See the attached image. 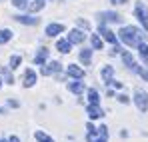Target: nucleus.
<instances>
[{
  "label": "nucleus",
  "mask_w": 148,
  "mask_h": 142,
  "mask_svg": "<svg viewBox=\"0 0 148 142\" xmlns=\"http://www.w3.org/2000/svg\"><path fill=\"white\" fill-rule=\"evenodd\" d=\"M88 102L90 104H100V94H98L96 88H90L88 90Z\"/></svg>",
  "instance_id": "nucleus-24"
},
{
  "label": "nucleus",
  "mask_w": 148,
  "mask_h": 142,
  "mask_svg": "<svg viewBox=\"0 0 148 142\" xmlns=\"http://www.w3.org/2000/svg\"><path fill=\"white\" fill-rule=\"evenodd\" d=\"M68 90L74 92V94H82V92H84V82H80V80H72V82H68Z\"/></svg>",
  "instance_id": "nucleus-17"
},
{
  "label": "nucleus",
  "mask_w": 148,
  "mask_h": 142,
  "mask_svg": "<svg viewBox=\"0 0 148 142\" xmlns=\"http://www.w3.org/2000/svg\"><path fill=\"white\" fill-rule=\"evenodd\" d=\"M96 130H98V134H100V136H102V138H106V136H108V128H106L104 124H102L100 128H96Z\"/></svg>",
  "instance_id": "nucleus-30"
},
{
  "label": "nucleus",
  "mask_w": 148,
  "mask_h": 142,
  "mask_svg": "<svg viewBox=\"0 0 148 142\" xmlns=\"http://www.w3.org/2000/svg\"><path fill=\"white\" fill-rule=\"evenodd\" d=\"M138 54H140L142 64L148 66V44H146V42H140V44H138Z\"/></svg>",
  "instance_id": "nucleus-20"
},
{
  "label": "nucleus",
  "mask_w": 148,
  "mask_h": 142,
  "mask_svg": "<svg viewBox=\"0 0 148 142\" xmlns=\"http://www.w3.org/2000/svg\"><path fill=\"white\" fill-rule=\"evenodd\" d=\"M110 2H112V4H126L128 0H110Z\"/></svg>",
  "instance_id": "nucleus-36"
},
{
  "label": "nucleus",
  "mask_w": 148,
  "mask_h": 142,
  "mask_svg": "<svg viewBox=\"0 0 148 142\" xmlns=\"http://www.w3.org/2000/svg\"><path fill=\"white\" fill-rule=\"evenodd\" d=\"M112 76H114V66H104V68H100V78H102L104 82H110Z\"/></svg>",
  "instance_id": "nucleus-19"
},
{
  "label": "nucleus",
  "mask_w": 148,
  "mask_h": 142,
  "mask_svg": "<svg viewBox=\"0 0 148 142\" xmlns=\"http://www.w3.org/2000/svg\"><path fill=\"white\" fill-rule=\"evenodd\" d=\"M12 6L20 10H28V0H12Z\"/></svg>",
  "instance_id": "nucleus-27"
},
{
  "label": "nucleus",
  "mask_w": 148,
  "mask_h": 142,
  "mask_svg": "<svg viewBox=\"0 0 148 142\" xmlns=\"http://www.w3.org/2000/svg\"><path fill=\"white\" fill-rule=\"evenodd\" d=\"M118 102H120V104H128V102H130V98H128L126 94H118Z\"/></svg>",
  "instance_id": "nucleus-32"
},
{
  "label": "nucleus",
  "mask_w": 148,
  "mask_h": 142,
  "mask_svg": "<svg viewBox=\"0 0 148 142\" xmlns=\"http://www.w3.org/2000/svg\"><path fill=\"white\" fill-rule=\"evenodd\" d=\"M92 50H94L92 46H90V48H82V50H80L78 58H80V62H82L84 66H88V64L92 62Z\"/></svg>",
  "instance_id": "nucleus-16"
},
{
  "label": "nucleus",
  "mask_w": 148,
  "mask_h": 142,
  "mask_svg": "<svg viewBox=\"0 0 148 142\" xmlns=\"http://www.w3.org/2000/svg\"><path fill=\"white\" fill-rule=\"evenodd\" d=\"M34 138H36L38 142H54V138L48 136L46 132H42V130H36V132H34Z\"/></svg>",
  "instance_id": "nucleus-25"
},
{
  "label": "nucleus",
  "mask_w": 148,
  "mask_h": 142,
  "mask_svg": "<svg viewBox=\"0 0 148 142\" xmlns=\"http://www.w3.org/2000/svg\"><path fill=\"white\" fill-rule=\"evenodd\" d=\"M86 112H88V118L90 120H98L104 116V110L100 108V104H88L86 106Z\"/></svg>",
  "instance_id": "nucleus-11"
},
{
  "label": "nucleus",
  "mask_w": 148,
  "mask_h": 142,
  "mask_svg": "<svg viewBox=\"0 0 148 142\" xmlns=\"http://www.w3.org/2000/svg\"><path fill=\"white\" fill-rule=\"evenodd\" d=\"M20 64H22V56H20V54H14V56H10V62H8V68H10V70H16V68H20Z\"/></svg>",
  "instance_id": "nucleus-22"
},
{
  "label": "nucleus",
  "mask_w": 148,
  "mask_h": 142,
  "mask_svg": "<svg viewBox=\"0 0 148 142\" xmlns=\"http://www.w3.org/2000/svg\"><path fill=\"white\" fill-rule=\"evenodd\" d=\"M144 28H138V26H122L120 28V32H118V40L126 44V46L130 48H138L140 42H144Z\"/></svg>",
  "instance_id": "nucleus-1"
},
{
  "label": "nucleus",
  "mask_w": 148,
  "mask_h": 142,
  "mask_svg": "<svg viewBox=\"0 0 148 142\" xmlns=\"http://www.w3.org/2000/svg\"><path fill=\"white\" fill-rule=\"evenodd\" d=\"M48 56H50V50L42 46L36 52V56H34V64H36V66H44V64L48 62Z\"/></svg>",
  "instance_id": "nucleus-10"
},
{
  "label": "nucleus",
  "mask_w": 148,
  "mask_h": 142,
  "mask_svg": "<svg viewBox=\"0 0 148 142\" xmlns=\"http://www.w3.org/2000/svg\"><path fill=\"white\" fill-rule=\"evenodd\" d=\"M62 70V64L58 62V60H52V62H46L42 68H40V74H44V76H50V74H56V72Z\"/></svg>",
  "instance_id": "nucleus-9"
},
{
  "label": "nucleus",
  "mask_w": 148,
  "mask_h": 142,
  "mask_svg": "<svg viewBox=\"0 0 148 142\" xmlns=\"http://www.w3.org/2000/svg\"><path fill=\"white\" fill-rule=\"evenodd\" d=\"M64 32V24L60 22H50L48 26H46V36H58V34H62Z\"/></svg>",
  "instance_id": "nucleus-14"
},
{
  "label": "nucleus",
  "mask_w": 148,
  "mask_h": 142,
  "mask_svg": "<svg viewBox=\"0 0 148 142\" xmlns=\"http://www.w3.org/2000/svg\"><path fill=\"white\" fill-rule=\"evenodd\" d=\"M124 50L120 46V42H116V44H112V54H122Z\"/></svg>",
  "instance_id": "nucleus-29"
},
{
  "label": "nucleus",
  "mask_w": 148,
  "mask_h": 142,
  "mask_svg": "<svg viewBox=\"0 0 148 142\" xmlns=\"http://www.w3.org/2000/svg\"><path fill=\"white\" fill-rule=\"evenodd\" d=\"M0 2H2V0H0Z\"/></svg>",
  "instance_id": "nucleus-39"
},
{
  "label": "nucleus",
  "mask_w": 148,
  "mask_h": 142,
  "mask_svg": "<svg viewBox=\"0 0 148 142\" xmlns=\"http://www.w3.org/2000/svg\"><path fill=\"white\" fill-rule=\"evenodd\" d=\"M56 50H58L60 54H68V52L72 50V42H70L68 38H60V40H56Z\"/></svg>",
  "instance_id": "nucleus-15"
},
{
  "label": "nucleus",
  "mask_w": 148,
  "mask_h": 142,
  "mask_svg": "<svg viewBox=\"0 0 148 142\" xmlns=\"http://www.w3.org/2000/svg\"><path fill=\"white\" fill-rule=\"evenodd\" d=\"M90 46L94 48V50H102L104 48V38L100 34H92L90 36Z\"/></svg>",
  "instance_id": "nucleus-18"
},
{
  "label": "nucleus",
  "mask_w": 148,
  "mask_h": 142,
  "mask_svg": "<svg viewBox=\"0 0 148 142\" xmlns=\"http://www.w3.org/2000/svg\"><path fill=\"white\" fill-rule=\"evenodd\" d=\"M8 106H10V108H18L20 102H18V100H8Z\"/></svg>",
  "instance_id": "nucleus-33"
},
{
  "label": "nucleus",
  "mask_w": 148,
  "mask_h": 142,
  "mask_svg": "<svg viewBox=\"0 0 148 142\" xmlns=\"http://www.w3.org/2000/svg\"><path fill=\"white\" fill-rule=\"evenodd\" d=\"M78 28L80 30H90V24L86 22V20H78Z\"/></svg>",
  "instance_id": "nucleus-31"
},
{
  "label": "nucleus",
  "mask_w": 148,
  "mask_h": 142,
  "mask_svg": "<svg viewBox=\"0 0 148 142\" xmlns=\"http://www.w3.org/2000/svg\"><path fill=\"white\" fill-rule=\"evenodd\" d=\"M0 86H2V78H0Z\"/></svg>",
  "instance_id": "nucleus-38"
},
{
  "label": "nucleus",
  "mask_w": 148,
  "mask_h": 142,
  "mask_svg": "<svg viewBox=\"0 0 148 142\" xmlns=\"http://www.w3.org/2000/svg\"><path fill=\"white\" fill-rule=\"evenodd\" d=\"M14 20L18 24H24V26H36L40 22V18H34V16H28V14H16Z\"/></svg>",
  "instance_id": "nucleus-13"
},
{
  "label": "nucleus",
  "mask_w": 148,
  "mask_h": 142,
  "mask_svg": "<svg viewBox=\"0 0 148 142\" xmlns=\"http://www.w3.org/2000/svg\"><path fill=\"white\" fill-rule=\"evenodd\" d=\"M66 38H68L72 44H82V42H84V38H86V34H84L80 28H74V30L68 32V36H66Z\"/></svg>",
  "instance_id": "nucleus-12"
},
{
  "label": "nucleus",
  "mask_w": 148,
  "mask_h": 142,
  "mask_svg": "<svg viewBox=\"0 0 148 142\" xmlns=\"http://www.w3.org/2000/svg\"><path fill=\"white\" fill-rule=\"evenodd\" d=\"M140 76H142V78L148 82V70H142V72H140Z\"/></svg>",
  "instance_id": "nucleus-35"
},
{
  "label": "nucleus",
  "mask_w": 148,
  "mask_h": 142,
  "mask_svg": "<svg viewBox=\"0 0 148 142\" xmlns=\"http://www.w3.org/2000/svg\"><path fill=\"white\" fill-rule=\"evenodd\" d=\"M12 40V30L10 28H2L0 30V44H6Z\"/></svg>",
  "instance_id": "nucleus-23"
},
{
  "label": "nucleus",
  "mask_w": 148,
  "mask_h": 142,
  "mask_svg": "<svg viewBox=\"0 0 148 142\" xmlns=\"http://www.w3.org/2000/svg\"><path fill=\"white\" fill-rule=\"evenodd\" d=\"M86 130H88V132H92V130H96V128H94V124H92V122H88V124H86Z\"/></svg>",
  "instance_id": "nucleus-34"
},
{
  "label": "nucleus",
  "mask_w": 148,
  "mask_h": 142,
  "mask_svg": "<svg viewBox=\"0 0 148 142\" xmlns=\"http://www.w3.org/2000/svg\"><path fill=\"white\" fill-rule=\"evenodd\" d=\"M0 74L4 76V80H6L8 84H14V78H12V74H10V70H8V68H4V66H0Z\"/></svg>",
  "instance_id": "nucleus-26"
},
{
  "label": "nucleus",
  "mask_w": 148,
  "mask_h": 142,
  "mask_svg": "<svg viewBox=\"0 0 148 142\" xmlns=\"http://www.w3.org/2000/svg\"><path fill=\"white\" fill-rule=\"evenodd\" d=\"M64 70H66V76H70L74 80H82L84 78V68L78 66V64H68Z\"/></svg>",
  "instance_id": "nucleus-8"
},
{
  "label": "nucleus",
  "mask_w": 148,
  "mask_h": 142,
  "mask_svg": "<svg viewBox=\"0 0 148 142\" xmlns=\"http://www.w3.org/2000/svg\"><path fill=\"white\" fill-rule=\"evenodd\" d=\"M132 102L136 104V108L140 112H146L148 110V92H144L142 88H136L134 90V96H132Z\"/></svg>",
  "instance_id": "nucleus-3"
},
{
  "label": "nucleus",
  "mask_w": 148,
  "mask_h": 142,
  "mask_svg": "<svg viewBox=\"0 0 148 142\" xmlns=\"http://www.w3.org/2000/svg\"><path fill=\"white\" fill-rule=\"evenodd\" d=\"M132 14H134V18H138V22L140 26L144 28L148 32V6L142 2V0H138L136 4H134V10H132Z\"/></svg>",
  "instance_id": "nucleus-2"
},
{
  "label": "nucleus",
  "mask_w": 148,
  "mask_h": 142,
  "mask_svg": "<svg viewBox=\"0 0 148 142\" xmlns=\"http://www.w3.org/2000/svg\"><path fill=\"white\" fill-rule=\"evenodd\" d=\"M10 142H20V138L18 136H10Z\"/></svg>",
  "instance_id": "nucleus-37"
},
{
  "label": "nucleus",
  "mask_w": 148,
  "mask_h": 142,
  "mask_svg": "<svg viewBox=\"0 0 148 142\" xmlns=\"http://www.w3.org/2000/svg\"><path fill=\"white\" fill-rule=\"evenodd\" d=\"M106 84H108V86H114L116 90H122V82H118V80H114V78H112L110 82H106Z\"/></svg>",
  "instance_id": "nucleus-28"
},
{
  "label": "nucleus",
  "mask_w": 148,
  "mask_h": 142,
  "mask_svg": "<svg viewBox=\"0 0 148 142\" xmlns=\"http://www.w3.org/2000/svg\"><path fill=\"white\" fill-rule=\"evenodd\" d=\"M98 22L100 24H118L122 22V16L114 10H102L98 12Z\"/></svg>",
  "instance_id": "nucleus-4"
},
{
  "label": "nucleus",
  "mask_w": 148,
  "mask_h": 142,
  "mask_svg": "<svg viewBox=\"0 0 148 142\" xmlns=\"http://www.w3.org/2000/svg\"><path fill=\"white\" fill-rule=\"evenodd\" d=\"M120 56H122V62H124V66H126L128 70H132L134 74H140V72L144 70V68H142V66H140V64H138V62L134 60V56H132L130 52H122Z\"/></svg>",
  "instance_id": "nucleus-5"
},
{
  "label": "nucleus",
  "mask_w": 148,
  "mask_h": 142,
  "mask_svg": "<svg viewBox=\"0 0 148 142\" xmlns=\"http://www.w3.org/2000/svg\"><path fill=\"white\" fill-rule=\"evenodd\" d=\"M36 80H38V76H36V70H32V68H26V70H24V76H22V86H24V88H32V86L36 84Z\"/></svg>",
  "instance_id": "nucleus-7"
},
{
  "label": "nucleus",
  "mask_w": 148,
  "mask_h": 142,
  "mask_svg": "<svg viewBox=\"0 0 148 142\" xmlns=\"http://www.w3.org/2000/svg\"><path fill=\"white\" fill-rule=\"evenodd\" d=\"M98 34L104 38V42H110V44H116L118 42V38H116V34L106 26V24H98Z\"/></svg>",
  "instance_id": "nucleus-6"
},
{
  "label": "nucleus",
  "mask_w": 148,
  "mask_h": 142,
  "mask_svg": "<svg viewBox=\"0 0 148 142\" xmlns=\"http://www.w3.org/2000/svg\"><path fill=\"white\" fill-rule=\"evenodd\" d=\"M44 6H46V0H32V2H28V10L30 12H40Z\"/></svg>",
  "instance_id": "nucleus-21"
}]
</instances>
